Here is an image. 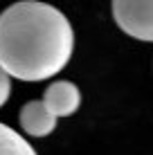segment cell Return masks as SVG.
<instances>
[{"mask_svg":"<svg viewBox=\"0 0 153 155\" xmlns=\"http://www.w3.org/2000/svg\"><path fill=\"white\" fill-rule=\"evenodd\" d=\"M0 155H36V151L20 133L0 121Z\"/></svg>","mask_w":153,"mask_h":155,"instance_id":"cell-5","label":"cell"},{"mask_svg":"<svg viewBox=\"0 0 153 155\" xmlns=\"http://www.w3.org/2000/svg\"><path fill=\"white\" fill-rule=\"evenodd\" d=\"M45 106L56 117H70L75 115L81 106V92L72 81H54L47 85L43 94Z\"/></svg>","mask_w":153,"mask_h":155,"instance_id":"cell-3","label":"cell"},{"mask_svg":"<svg viewBox=\"0 0 153 155\" xmlns=\"http://www.w3.org/2000/svg\"><path fill=\"white\" fill-rule=\"evenodd\" d=\"M75 29L65 14L38 0H20L0 14V65L20 81H45L68 65Z\"/></svg>","mask_w":153,"mask_h":155,"instance_id":"cell-1","label":"cell"},{"mask_svg":"<svg viewBox=\"0 0 153 155\" xmlns=\"http://www.w3.org/2000/svg\"><path fill=\"white\" fill-rule=\"evenodd\" d=\"M113 18L124 34L153 43V0H113Z\"/></svg>","mask_w":153,"mask_h":155,"instance_id":"cell-2","label":"cell"},{"mask_svg":"<svg viewBox=\"0 0 153 155\" xmlns=\"http://www.w3.org/2000/svg\"><path fill=\"white\" fill-rule=\"evenodd\" d=\"M59 117L52 115V110L45 106V101H27L20 110V126L32 137H47L56 128Z\"/></svg>","mask_w":153,"mask_h":155,"instance_id":"cell-4","label":"cell"},{"mask_svg":"<svg viewBox=\"0 0 153 155\" xmlns=\"http://www.w3.org/2000/svg\"><path fill=\"white\" fill-rule=\"evenodd\" d=\"M9 94H12V77H9V74L2 70V65H0V108L7 104Z\"/></svg>","mask_w":153,"mask_h":155,"instance_id":"cell-6","label":"cell"}]
</instances>
